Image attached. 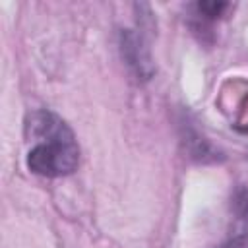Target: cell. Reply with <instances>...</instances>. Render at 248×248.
<instances>
[{
	"label": "cell",
	"mask_w": 248,
	"mask_h": 248,
	"mask_svg": "<svg viewBox=\"0 0 248 248\" xmlns=\"http://www.w3.org/2000/svg\"><path fill=\"white\" fill-rule=\"evenodd\" d=\"M27 169L35 174L56 178L72 174L79 163V147L70 126L50 110H33L25 118Z\"/></svg>",
	"instance_id": "6da1fadb"
},
{
	"label": "cell",
	"mask_w": 248,
	"mask_h": 248,
	"mask_svg": "<svg viewBox=\"0 0 248 248\" xmlns=\"http://www.w3.org/2000/svg\"><path fill=\"white\" fill-rule=\"evenodd\" d=\"M120 54L138 79H149L153 76V62L149 56V48L145 46L143 37L138 35L136 31L132 29L120 31Z\"/></svg>",
	"instance_id": "7a4b0ae2"
},
{
	"label": "cell",
	"mask_w": 248,
	"mask_h": 248,
	"mask_svg": "<svg viewBox=\"0 0 248 248\" xmlns=\"http://www.w3.org/2000/svg\"><path fill=\"white\" fill-rule=\"evenodd\" d=\"M232 209V227L231 238H244L248 240V188L238 186L231 200Z\"/></svg>",
	"instance_id": "3957f363"
},
{
	"label": "cell",
	"mask_w": 248,
	"mask_h": 248,
	"mask_svg": "<svg viewBox=\"0 0 248 248\" xmlns=\"http://www.w3.org/2000/svg\"><path fill=\"white\" fill-rule=\"evenodd\" d=\"M227 2H198L192 8L196 10V16L203 17V19H217L225 10H227Z\"/></svg>",
	"instance_id": "277c9868"
},
{
	"label": "cell",
	"mask_w": 248,
	"mask_h": 248,
	"mask_svg": "<svg viewBox=\"0 0 248 248\" xmlns=\"http://www.w3.org/2000/svg\"><path fill=\"white\" fill-rule=\"evenodd\" d=\"M223 248H248V240H244V238H229V242Z\"/></svg>",
	"instance_id": "5b68a950"
}]
</instances>
